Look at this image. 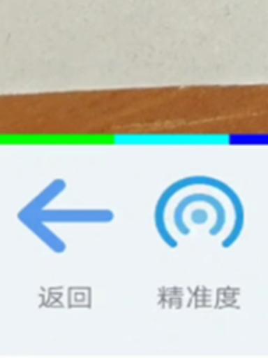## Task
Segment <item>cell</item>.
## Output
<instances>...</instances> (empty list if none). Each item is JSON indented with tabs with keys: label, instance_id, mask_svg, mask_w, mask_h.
Returning <instances> with one entry per match:
<instances>
[{
	"label": "cell",
	"instance_id": "6da1fadb",
	"mask_svg": "<svg viewBox=\"0 0 268 358\" xmlns=\"http://www.w3.org/2000/svg\"><path fill=\"white\" fill-rule=\"evenodd\" d=\"M22 214V213H20ZM29 215V214H24ZM40 221H109L113 215L109 211H77V210H64V211H45L39 215H32Z\"/></svg>",
	"mask_w": 268,
	"mask_h": 358
}]
</instances>
